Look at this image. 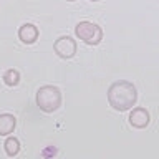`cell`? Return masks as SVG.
Returning <instances> with one entry per match:
<instances>
[{
  "instance_id": "6da1fadb",
  "label": "cell",
  "mask_w": 159,
  "mask_h": 159,
  "mask_svg": "<svg viewBox=\"0 0 159 159\" xmlns=\"http://www.w3.org/2000/svg\"><path fill=\"white\" fill-rule=\"evenodd\" d=\"M138 101V89L129 81H114L108 88V103L114 111H128Z\"/></svg>"
},
{
  "instance_id": "7a4b0ae2",
  "label": "cell",
  "mask_w": 159,
  "mask_h": 159,
  "mask_svg": "<svg viewBox=\"0 0 159 159\" xmlns=\"http://www.w3.org/2000/svg\"><path fill=\"white\" fill-rule=\"evenodd\" d=\"M61 91L58 86L53 84H45L37 91V106L43 113H55L61 106Z\"/></svg>"
},
{
  "instance_id": "3957f363",
  "label": "cell",
  "mask_w": 159,
  "mask_h": 159,
  "mask_svg": "<svg viewBox=\"0 0 159 159\" xmlns=\"http://www.w3.org/2000/svg\"><path fill=\"white\" fill-rule=\"evenodd\" d=\"M75 35H76L83 43L89 45V47H96V45H99L103 40L101 27L96 23H93V22H88V20H83V22H80L76 27H75Z\"/></svg>"
},
{
  "instance_id": "277c9868",
  "label": "cell",
  "mask_w": 159,
  "mask_h": 159,
  "mask_svg": "<svg viewBox=\"0 0 159 159\" xmlns=\"http://www.w3.org/2000/svg\"><path fill=\"white\" fill-rule=\"evenodd\" d=\"M53 50H55V53H57L60 58L70 60V58H73L75 55H76L78 45H76V42H75L71 37L66 35V37H60L57 42L53 43Z\"/></svg>"
},
{
  "instance_id": "5b68a950",
  "label": "cell",
  "mask_w": 159,
  "mask_h": 159,
  "mask_svg": "<svg viewBox=\"0 0 159 159\" xmlns=\"http://www.w3.org/2000/svg\"><path fill=\"white\" fill-rule=\"evenodd\" d=\"M128 121L134 129H144V128H148L149 121H151V116H149V111L146 108H134L129 113Z\"/></svg>"
},
{
  "instance_id": "8992f818",
  "label": "cell",
  "mask_w": 159,
  "mask_h": 159,
  "mask_svg": "<svg viewBox=\"0 0 159 159\" xmlns=\"http://www.w3.org/2000/svg\"><path fill=\"white\" fill-rule=\"evenodd\" d=\"M38 35H40V32L33 23H23L18 28V38L25 45H33L38 40Z\"/></svg>"
},
{
  "instance_id": "52a82bcc",
  "label": "cell",
  "mask_w": 159,
  "mask_h": 159,
  "mask_svg": "<svg viewBox=\"0 0 159 159\" xmlns=\"http://www.w3.org/2000/svg\"><path fill=\"white\" fill-rule=\"evenodd\" d=\"M17 126V118L13 114H0V136H10Z\"/></svg>"
},
{
  "instance_id": "ba28073f",
  "label": "cell",
  "mask_w": 159,
  "mask_h": 159,
  "mask_svg": "<svg viewBox=\"0 0 159 159\" xmlns=\"http://www.w3.org/2000/svg\"><path fill=\"white\" fill-rule=\"evenodd\" d=\"M3 149H5V154L8 157H15L20 152V141L13 136H8L3 143Z\"/></svg>"
},
{
  "instance_id": "9c48e42d",
  "label": "cell",
  "mask_w": 159,
  "mask_h": 159,
  "mask_svg": "<svg viewBox=\"0 0 159 159\" xmlns=\"http://www.w3.org/2000/svg\"><path fill=\"white\" fill-rule=\"evenodd\" d=\"M3 83L7 84V86H17V84L20 83V73H18V70H13V68H10L7 70V71L3 73Z\"/></svg>"
},
{
  "instance_id": "30bf717a",
  "label": "cell",
  "mask_w": 159,
  "mask_h": 159,
  "mask_svg": "<svg viewBox=\"0 0 159 159\" xmlns=\"http://www.w3.org/2000/svg\"><path fill=\"white\" fill-rule=\"evenodd\" d=\"M89 2H99V0H89Z\"/></svg>"
},
{
  "instance_id": "8fae6325",
  "label": "cell",
  "mask_w": 159,
  "mask_h": 159,
  "mask_svg": "<svg viewBox=\"0 0 159 159\" xmlns=\"http://www.w3.org/2000/svg\"><path fill=\"white\" fill-rule=\"evenodd\" d=\"M66 2H75V0H66Z\"/></svg>"
}]
</instances>
